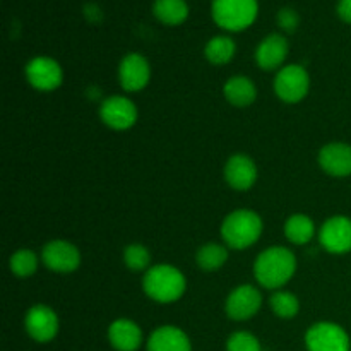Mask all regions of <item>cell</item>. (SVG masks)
Here are the masks:
<instances>
[{"label": "cell", "instance_id": "cell-18", "mask_svg": "<svg viewBox=\"0 0 351 351\" xmlns=\"http://www.w3.org/2000/svg\"><path fill=\"white\" fill-rule=\"evenodd\" d=\"M147 351H192L191 341L182 329L175 326H161L151 335Z\"/></svg>", "mask_w": 351, "mask_h": 351}, {"label": "cell", "instance_id": "cell-7", "mask_svg": "<svg viewBox=\"0 0 351 351\" xmlns=\"http://www.w3.org/2000/svg\"><path fill=\"white\" fill-rule=\"evenodd\" d=\"M41 261L55 273H74L81 264V254L74 243L67 240H51L41 250Z\"/></svg>", "mask_w": 351, "mask_h": 351}, {"label": "cell", "instance_id": "cell-23", "mask_svg": "<svg viewBox=\"0 0 351 351\" xmlns=\"http://www.w3.org/2000/svg\"><path fill=\"white\" fill-rule=\"evenodd\" d=\"M195 261H197V266L202 271H208V273L209 271H216L225 266V263L228 261V250H226V247L219 245V243H206L199 249Z\"/></svg>", "mask_w": 351, "mask_h": 351}, {"label": "cell", "instance_id": "cell-30", "mask_svg": "<svg viewBox=\"0 0 351 351\" xmlns=\"http://www.w3.org/2000/svg\"><path fill=\"white\" fill-rule=\"evenodd\" d=\"M84 16L88 17L89 21H93V23H98V21H101L103 14L98 3H88V5L84 7Z\"/></svg>", "mask_w": 351, "mask_h": 351}, {"label": "cell", "instance_id": "cell-4", "mask_svg": "<svg viewBox=\"0 0 351 351\" xmlns=\"http://www.w3.org/2000/svg\"><path fill=\"white\" fill-rule=\"evenodd\" d=\"M259 14L257 0H213L211 16L216 26L230 33H240L252 26Z\"/></svg>", "mask_w": 351, "mask_h": 351}, {"label": "cell", "instance_id": "cell-27", "mask_svg": "<svg viewBox=\"0 0 351 351\" xmlns=\"http://www.w3.org/2000/svg\"><path fill=\"white\" fill-rule=\"evenodd\" d=\"M226 351H261L259 339L247 331L233 332L226 343Z\"/></svg>", "mask_w": 351, "mask_h": 351}, {"label": "cell", "instance_id": "cell-22", "mask_svg": "<svg viewBox=\"0 0 351 351\" xmlns=\"http://www.w3.org/2000/svg\"><path fill=\"white\" fill-rule=\"evenodd\" d=\"M237 45L235 41L230 36L225 34H218V36L211 38V40L206 43L204 55L213 65H225L235 57Z\"/></svg>", "mask_w": 351, "mask_h": 351}, {"label": "cell", "instance_id": "cell-1", "mask_svg": "<svg viewBox=\"0 0 351 351\" xmlns=\"http://www.w3.org/2000/svg\"><path fill=\"white\" fill-rule=\"evenodd\" d=\"M297 271V259L293 252L285 247H271L259 254L254 264V274L261 287L278 290L293 278Z\"/></svg>", "mask_w": 351, "mask_h": 351}, {"label": "cell", "instance_id": "cell-28", "mask_svg": "<svg viewBox=\"0 0 351 351\" xmlns=\"http://www.w3.org/2000/svg\"><path fill=\"white\" fill-rule=\"evenodd\" d=\"M278 26L285 31V33H293L300 24V16L293 7H283L278 12Z\"/></svg>", "mask_w": 351, "mask_h": 351}, {"label": "cell", "instance_id": "cell-10", "mask_svg": "<svg viewBox=\"0 0 351 351\" xmlns=\"http://www.w3.org/2000/svg\"><path fill=\"white\" fill-rule=\"evenodd\" d=\"M261 305V291L252 285H240L226 298V314L233 321H247L259 312Z\"/></svg>", "mask_w": 351, "mask_h": 351}, {"label": "cell", "instance_id": "cell-9", "mask_svg": "<svg viewBox=\"0 0 351 351\" xmlns=\"http://www.w3.org/2000/svg\"><path fill=\"white\" fill-rule=\"evenodd\" d=\"M103 123L113 130H127L137 122V106L125 96H110L99 106Z\"/></svg>", "mask_w": 351, "mask_h": 351}, {"label": "cell", "instance_id": "cell-21", "mask_svg": "<svg viewBox=\"0 0 351 351\" xmlns=\"http://www.w3.org/2000/svg\"><path fill=\"white\" fill-rule=\"evenodd\" d=\"M314 221L307 215H293L285 223V235L295 245H305L314 239Z\"/></svg>", "mask_w": 351, "mask_h": 351}, {"label": "cell", "instance_id": "cell-16", "mask_svg": "<svg viewBox=\"0 0 351 351\" xmlns=\"http://www.w3.org/2000/svg\"><path fill=\"white\" fill-rule=\"evenodd\" d=\"M225 178L235 191H249L257 180V167L247 154H233L225 167Z\"/></svg>", "mask_w": 351, "mask_h": 351}, {"label": "cell", "instance_id": "cell-25", "mask_svg": "<svg viewBox=\"0 0 351 351\" xmlns=\"http://www.w3.org/2000/svg\"><path fill=\"white\" fill-rule=\"evenodd\" d=\"M38 269V256L33 250L21 249L10 257V271L17 278H29Z\"/></svg>", "mask_w": 351, "mask_h": 351}, {"label": "cell", "instance_id": "cell-11", "mask_svg": "<svg viewBox=\"0 0 351 351\" xmlns=\"http://www.w3.org/2000/svg\"><path fill=\"white\" fill-rule=\"evenodd\" d=\"M24 328L34 341L48 343L57 336L58 317L48 305H34L27 311Z\"/></svg>", "mask_w": 351, "mask_h": 351}, {"label": "cell", "instance_id": "cell-24", "mask_svg": "<svg viewBox=\"0 0 351 351\" xmlns=\"http://www.w3.org/2000/svg\"><path fill=\"white\" fill-rule=\"evenodd\" d=\"M269 305L274 314L281 319H293L300 311V302L290 291H276L269 298Z\"/></svg>", "mask_w": 351, "mask_h": 351}, {"label": "cell", "instance_id": "cell-20", "mask_svg": "<svg viewBox=\"0 0 351 351\" xmlns=\"http://www.w3.org/2000/svg\"><path fill=\"white\" fill-rule=\"evenodd\" d=\"M153 14L161 24L180 26L189 17V3L185 0H154Z\"/></svg>", "mask_w": 351, "mask_h": 351}, {"label": "cell", "instance_id": "cell-12", "mask_svg": "<svg viewBox=\"0 0 351 351\" xmlns=\"http://www.w3.org/2000/svg\"><path fill=\"white\" fill-rule=\"evenodd\" d=\"M149 79L151 67L146 57L141 53H129L122 58L119 67V81L125 91H141L146 88Z\"/></svg>", "mask_w": 351, "mask_h": 351}, {"label": "cell", "instance_id": "cell-29", "mask_svg": "<svg viewBox=\"0 0 351 351\" xmlns=\"http://www.w3.org/2000/svg\"><path fill=\"white\" fill-rule=\"evenodd\" d=\"M336 12H338V17L343 23L351 24V0H338Z\"/></svg>", "mask_w": 351, "mask_h": 351}, {"label": "cell", "instance_id": "cell-2", "mask_svg": "<svg viewBox=\"0 0 351 351\" xmlns=\"http://www.w3.org/2000/svg\"><path fill=\"white\" fill-rule=\"evenodd\" d=\"M143 288L151 300L158 304H173L185 293L187 281L177 267L170 264H158L146 271Z\"/></svg>", "mask_w": 351, "mask_h": 351}, {"label": "cell", "instance_id": "cell-17", "mask_svg": "<svg viewBox=\"0 0 351 351\" xmlns=\"http://www.w3.org/2000/svg\"><path fill=\"white\" fill-rule=\"evenodd\" d=\"M108 339L117 351H136L143 343V332L136 322L119 319L108 328Z\"/></svg>", "mask_w": 351, "mask_h": 351}, {"label": "cell", "instance_id": "cell-6", "mask_svg": "<svg viewBox=\"0 0 351 351\" xmlns=\"http://www.w3.org/2000/svg\"><path fill=\"white\" fill-rule=\"evenodd\" d=\"M308 351H350V338L335 322H317L305 335Z\"/></svg>", "mask_w": 351, "mask_h": 351}, {"label": "cell", "instance_id": "cell-3", "mask_svg": "<svg viewBox=\"0 0 351 351\" xmlns=\"http://www.w3.org/2000/svg\"><path fill=\"white\" fill-rule=\"evenodd\" d=\"M221 235L226 245L243 250L254 245L263 235V219L250 209H239L230 213L221 225Z\"/></svg>", "mask_w": 351, "mask_h": 351}, {"label": "cell", "instance_id": "cell-26", "mask_svg": "<svg viewBox=\"0 0 351 351\" xmlns=\"http://www.w3.org/2000/svg\"><path fill=\"white\" fill-rule=\"evenodd\" d=\"M123 263L134 273H141V271H147L151 264V254L141 243H130L125 250H123Z\"/></svg>", "mask_w": 351, "mask_h": 351}, {"label": "cell", "instance_id": "cell-15", "mask_svg": "<svg viewBox=\"0 0 351 351\" xmlns=\"http://www.w3.org/2000/svg\"><path fill=\"white\" fill-rule=\"evenodd\" d=\"M319 165L328 175L336 178L351 175V146L345 143L326 144L319 153Z\"/></svg>", "mask_w": 351, "mask_h": 351}, {"label": "cell", "instance_id": "cell-14", "mask_svg": "<svg viewBox=\"0 0 351 351\" xmlns=\"http://www.w3.org/2000/svg\"><path fill=\"white\" fill-rule=\"evenodd\" d=\"M290 51L287 36L280 33H271L257 45L256 62L263 71H276L285 64Z\"/></svg>", "mask_w": 351, "mask_h": 351}, {"label": "cell", "instance_id": "cell-19", "mask_svg": "<svg viewBox=\"0 0 351 351\" xmlns=\"http://www.w3.org/2000/svg\"><path fill=\"white\" fill-rule=\"evenodd\" d=\"M223 93H225V98L228 99L230 105L237 106V108H245V106L252 105L257 96L256 84L245 75L230 77L223 88Z\"/></svg>", "mask_w": 351, "mask_h": 351}, {"label": "cell", "instance_id": "cell-5", "mask_svg": "<svg viewBox=\"0 0 351 351\" xmlns=\"http://www.w3.org/2000/svg\"><path fill=\"white\" fill-rule=\"evenodd\" d=\"M311 79L305 67L298 64L285 65L274 79V91L278 98L287 103H298L307 96Z\"/></svg>", "mask_w": 351, "mask_h": 351}, {"label": "cell", "instance_id": "cell-13", "mask_svg": "<svg viewBox=\"0 0 351 351\" xmlns=\"http://www.w3.org/2000/svg\"><path fill=\"white\" fill-rule=\"evenodd\" d=\"M321 245L331 254H346L351 250V219L346 216H332L319 232Z\"/></svg>", "mask_w": 351, "mask_h": 351}, {"label": "cell", "instance_id": "cell-8", "mask_svg": "<svg viewBox=\"0 0 351 351\" xmlns=\"http://www.w3.org/2000/svg\"><path fill=\"white\" fill-rule=\"evenodd\" d=\"M26 79L38 91H53L62 84L60 64L50 57H34L26 65Z\"/></svg>", "mask_w": 351, "mask_h": 351}]
</instances>
